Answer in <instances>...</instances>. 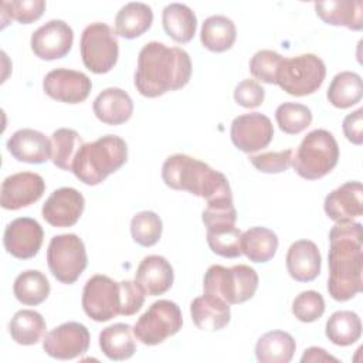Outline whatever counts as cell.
<instances>
[{
	"instance_id": "obj_16",
	"label": "cell",
	"mask_w": 363,
	"mask_h": 363,
	"mask_svg": "<svg viewBox=\"0 0 363 363\" xmlns=\"http://www.w3.org/2000/svg\"><path fill=\"white\" fill-rule=\"evenodd\" d=\"M44 231L40 223L30 217H18L7 224L3 244L9 254L18 259H28L37 255L41 248Z\"/></svg>"
},
{
	"instance_id": "obj_21",
	"label": "cell",
	"mask_w": 363,
	"mask_h": 363,
	"mask_svg": "<svg viewBox=\"0 0 363 363\" xmlns=\"http://www.w3.org/2000/svg\"><path fill=\"white\" fill-rule=\"evenodd\" d=\"M173 268L162 255L145 257L135 274V282L143 294L149 296H157L167 292L173 285Z\"/></svg>"
},
{
	"instance_id": "obj_22",
	"label": "cell",
	"mask_w": 363,
	"mask_h": 363,
	"mask_svg": "<svg viewBox=\"0 0 363 363\" xmlns=\"http://www.w3.org/2000/svg\"><path fill=\"white\" fill-rule=\"evenodd\" d=\"M322 258L318 245L311 240H298L286 252V269L292 279L311 282L320 274Z\"/></svg>"
},
{
	"instance_id": "obj_37",
	"label": "cell",
	"mask_w": 363,
	"mask_h": 363,
	"mask_svg": "<svg viewBox=\"0 0 363 363\" xmlns=\"http://www.w3.org/2000/svg\"><path fill=\"white\" fill-rule=\"evenodd\" d=\"M241 234L235 224L216 225L207 228V242L214 254L224 258H238L242 254Z\"/></svg>"
},
{
	"instance_id": "obj_38",
	"label": "cell",
	"mask_w": 363,
	"mask_h": 363,
	"mask_svg": "<svg viewBox=\"0 0 363 363\" xmlns=\"http://www.w3.org/2000/svg\"><path fill=\"white\" fill-rule=\"evenodd\" d=\"M275 119L279 129L288 135H296L305 130L312 122V112L306 105L284 102L275 111Z\"/></svg>"
},
{
	"instance_id": "obj_11",
	"label": "cell",
	"mask_w": 363,
	"mask_h": 363,
	"mask_svg": "<svg viewBox=\"0 0 363 363\" xmlns=\"http://www.w3.org/2000/svg\"><path fill=\"white\" fill-rule=\"evenodd\" d=\"M82 309L95 322H108L121 315V284L106 275L91 277L82 291Z\"/></svg>"
},
{
	"instance_id": "obj_40",
	"label": "cell",
	"mask_w": 363,
	"mask_h": 363,
	"mask_svg": "<svg viewBox=\"0 0 363 363\" xmlns=\"http://www.w3.org/2000/svg\"><path fill=\"white\" fill-rule=\"evenodd\" d=\"M284 57L272 50L257 51L250 61V72L265 84H277V71Z\"/></svg>"
},
{
	"instance_id": "obj_30",
	"label": "cell",
	"mask_w": 363,
	"mask_h": 363,
	"mask_svg": "<svg viewBox=\"0 0 363 363\" xmlns=\"http://www.w3.org/2000/svg\"><path fill=\"white\" fill-rule=\"evenodd\" d=\"M237 37L235 24L225 16H210L204 20L200 31L201 44L213 52H224L230 50Z\"/></svg>"
},
{
	"instance_id": "obj_10",
	"label": "cell",
	"mask_w": 363,
	"mask_h": 363,
	"mask_svg": "<svg viewBox=\"0 0 363 363\" xmlns=\"http://www.w3.org/2000/svg\"><path fill=\"white\" fill-rule=\"evenodd\" d=\"M182 325L183 316L177 303L169 299H159L136 320L133 335L140 343L156 346L176 335Z\"/></svg>"
},
{
	"instance_id": "obj_19",
	"label": "cell",
	"mask_w": 363,
	"mask_h": 363,
	"mask_svg": "<svg viewBox=\"0 0 363 363\" xmlns=\"http://www.w3.org/2000/svg\"><path fill=\"white\" fill-rule=\"evenodd\" d=\"M326 216L335 223L352 221L363 214V186L360 182H346L332 190L323 203Z\"/></svg>"
},
{
	"instance_id": "obj_7",
	"label": "cell",
	"mask_w": 363,
	"mask_h": 363,
	"mask_svg": "<svg viewBox=\"0 0 363 363\" xmlns=\"http://www.w3.org/2000/svg\"><path fill=\"white\" fill-rule=\"evenodd\" d=\"M325 77V62L315 54L284 57L277 71V85L289 95L305 96L318 91Z\"/></svg>"
},
{
	"instance_id": "obj_3",
	"label": "cell",
	"mask_w": 363,
	"mask_h": 363,
	"mask_svg": "<svg viewBox=\"0 0 363 363\" xmlns=\"http://www.w3.org/2000/svg\"><path fill=\"white\" fill-rule=\"evenodd\" d=\"M162 179L173 190H184L203 197L207 203L221 199H233L227 177L207 163L189 155L169 156L162 166Z\"/></svg>"
},
{
	"instance_id": "obj_2",
	"label": "cell",
	"mask_w": 363,
	"mask_h": 363,
	"mask_svg": "<svg viewBox=\"0 0 363 363\" xmlns=\"http://www.w3.org/2000/svg\"><path fill=\"white\" fill-rule=\"evenodd\" d=\"M191 77L190 55L180 47L159 41L145 44L138 57L135 86L146 98H157L183 88Z\"/></svg>"
},
{
	"instance_id": "obj_1",
	"label": "cell",
	"mask_w": 363,
	"mask_h": 363,
	"mask_svg": "<svg viewBox=\"0 0 363 363\" xmlns=\"http://www.w3.org/2000/svg\"><path fill=\"white\" fill-rule=\"evenodd\" d=\"M328 264V292L335 301H349L362 291L363 233L360 223L340 221L330 228Z\"/></svg>"
},
{
	"instance_id": "obj_45",
	"label": "cell",
	"mask_w": 363,
	"mask_h": 363,
	"mask_svg": "<svg viewBox=\"0 0 363 363\" xmlns=\"http://www.w3.org/2000/svg\"><path fill=\"white\" fill-rule=\"evenodd\" d=\"M265 89L255 79H242L234 89V99L242 108H257L264 102Z\"/></svg>"
},
{
	"instance_id": "obj_31",
	"label": "cell",
	"mask_w": 363,
	"mask_h": 363,
	"mask_svg": "<svg viewBox=\"0 0 363 363\" xmlns=\"http://www.w3.org/2000/svg\"><path fill=\"white\" fill-rule=\"evenodd\" d=\"M277 250L278 237L267 227H251L241 234V252L252 262H268Z\"/></svg>"
},
{
	"instance_id": "obj_33",
	"label": "cell",
	"mask_w": 363,
	"mask_h": 363,
	"mask_svg": "<svg viewBox=\"0 0 363 363\" xmlns=\"http://www.w3.org/2000/svg\"><path fill=\"white\" fill-rule=\"evenodd\" d=\"M13 292L16 299L23 305L35 306L48 298L50 282L41 271L27 269L18 274L14 279Z\"/></svg>"
},
{
	"instance_id": "obj_23",
	"label": "cell",
	"mask_w": 363,
	"mask_h": 363,
	"mask_svg": "<svg viewBox=\"0 0 363 363\" xmlns=\"http://www.w3.org/2000/svg\"><path fill=\"white\" fill-rule=\"evenodd\" d=\"M190 313L194 325L201 330H221L225 328L231 318L230 303L213 294H203L193 299Z\"/></svg>"
},
{
	"instance_id": "obj_24",
	"label": "cell",
	"mask_w": 363,
	"mask_h": 363,
	"mask_svg": "<svg viewBox=\"0 0 363 363\" xmlns=\"http://www.w3.org/2000/svg\"><path fill=\"white\" fill-rule=\"evenodd\" d=\"M95 116L106 125H122L133 113V102L129 94L121 88H105L92 104Z\"/></svg>"
},
{
	"instance_id": "obj_26",
	"label": "cell",
	"mask_w": 363,
	"mask_h": 363,
	"mask_svg": "<svg viewBox=\"0 0 363 363\" xmlns=\"http://www.w3.org/2000/svg\"><path fill=\"white\" fill-rule=\"evenodd\" d=\"M99 347L109 360L121 362L130 359L136 352L132 326L128 323L106 326L99 333Z\"/></svg>"
},
{
	"instance_id": "obj_32",
	"label": "cell",
	"mask_w": 363,
	"mask_h": 363,
	"mask_svg": "<svg viewBox=\"0 0 363 363\" xmlns=\"http://www.w3.org/2000/svg\"><path fill=\"white\" fill-rule=\"evenodd\" d=\"M326 96L333 106L340 109L356 105L363 96L360 75L353 71H342L336 74L328 88Z\"/></svg>"
},
{
	"instance_id": "obj_25",
	"label": "cell",
	"mask_w": 363,
	"mask_h": 363,
	"mask_svg": "<svg viewBox=\"0 0 363 363\" xmlns=\"http://www.w3.org/2000/svg\"><path fill=\"white\" fill-rule=\"evenodd\" d=\"M315 11L326 24L343 26L354 31L363 28V3L360 0L318 1Z\"/></svg>"
},
{
	"instance_id": "obj_5",
	"label": "cell",
	"mask_w": 363,
	"mask_h": 363,
	"mask_svg": "<svg viewBox=\"0 0 363 363\" xmlns=\"http://www.w3.org/2000/svg\"><path fill=\"white\" fill-rule=\"evenodd\" d=\"M339 146L335 136L326 129L311 130L292 155L295 172L306 180L326 176L337 164Z\"/></svg>"
},
{
	"instance_id": "obj_28",
	"label": "cell",
	"mask_w": 363,
	"mask_h": 363,
	"mask_svg": "<svg viewBox=\"0 0 363 363\" xmlns=\"http://www.w3.org/2000/svg\"><path fill=\"white\" fill-rule=\"evenodd\" d=\"M162 23L166 34L182 44L191 41L197 30L194 11L182 3L167 4L162 13Z\"/></svg>"
},
{
	"instance_id": "obj_29",
	"label": "cell",
	"mask_w": 363,
	"mask_h": 363,
	"mask_svg": "<svg viewBox=\"0 0 363 363\" xmlns=\"http://www.w3.org/2000/svg\"><path fill=\"white\" fill-rule=\"evenodd\" d=\"M296 350L295 339L284 330L264 333L255 345V356L261 363H288Z\"/></svg>"
},
{
	"instance_id": "obj_48",
	"label": "cell",
	"mask_w": 363,
	"mask_h": 363,
	"mask_svg": "<svg viewBox=\"0 0 363 363\" xmlns=\"http://www.w3.org/2000/svg\"><path fill=\"white\" fill-rule=\"evenodd\" d=\"M301 362L302 363H308V362H339L335 356L329 354L325 349L322 347H318V346H312V347H308L302 357H301Z\"/></svg>"
},
{
	"instance_id": "obj_35",
	"label": "cell",
	"mask_w": 363,
	"mask_h": 363,
	"mask_svg": "<svg viewBox=\"0 0 363 363\" xmlns=\"http://www.w3.org/2000/svg\"><path fill=\"white\" fill-rule=\"evenodd\" d=\"M47 325L41 313L31 309H21L10 320L9 332L11 339L23 346L35 345L45 333Z\"/></svg>"
},
{
	"instance_id": "obj_20",
	"label": "cell",
	"mask_w": 363,
	"mask_h": 363,
	"mask_svg": "<svg viewBox=\"0 0 363 363\" xmlns=\"http://www.w3.org/2000/svg\"><path fill=\"white\" fill-rule=\"evenodd\" d=\"M7 150L10 155L24 163L40 164L51 159L52 146L51 139L34 129H18L7 140Z\"/></svg>"
},
{
	"instance_id": "obj_42",
	"label": "cell",
	"mask_w": 363,
	"mask_h": 363,
	"mask_svg": "<svg viewBox=\"0 0 363 363\" xmlns=\"http://www.w3.org/2000/svg\"><path fill=\"white\" fill-rule=\"evenodd\" d=\"M45 10L44 0H18V1H3V16L9 14L11 18L21 24H30L38 20Z\"/></svg>"
},
{
	"instance_id": "obj_17",
	"label": "cell",
	"mask_w": 363,
	"mask_h": 363,
	"mask_svg": "<svg viewBox=\"0 0 363 363\" xmlns=\"http://www.w3.org/2000/svg\"><path fill=\"white\" fill-rule=\"evenodd\" d=\"M85 207L84 196L74 187L54 190L43 204V218L52 227H72L79 220Z\"/></svg>"
},
{
	"instance_id": "obj_15",
	"label": "cell",
	"mask_w": 363,
	"mask_h": 363,
	"mask_svg": "<svg viewBox=\"0 0 363 363\" xmlns=\"http://www.w3.org/2000/svg\"><path fill=\"white\" fill-rule=\"evenodd\" d=\"M74 41V31L68 23L62 20H50L38 27L30 40V45L35 57L52 61L65 57Z\"/></svg>"
},
{
	"instance_id": "obj_8",
	"label": "cell",
	"mask_w": 363,
	"mask_h": 363,
	"mask_svg": "<svg viewBox=\"0 0 363 363\" xmlns=\"http://www.w3.org/2000/svg\"><path fill=\"white\" fill-rule=\"evenodd\" d=\"M81 57L84 65L94 74L109 72L119 57L116 33L105 23H91L81 35Z\"/></svg>"
},
{
	"instance_id": "obj_27",
	"label": "cell",
	"mask_w": 363,
	"mask_h": 363,
	"mask_svg": "<svg viewBox=\"0 0 363 363\" xmlns=\"http://www.w3.org/2000/svg\"><path fill=\"white\" fill-rule=\"evenodd\" d=\"M153 21L150 6L139 1H132L121 7L115 17V33L126 40L136 38L147 31Z\"/></svg>"
},
{
	"instance_id": "obj_34",
	"label": "cell",
	"mask_w": 363,
	"mask_h": 363,
	"mask_svg": "<svg viewBox=\"0 0 363 363\" xmlns=\"http://www.w3.org/2000/svg\"><path fill=\"white\" fill-rule=\"evenodd\" d=\"M325 333L333 345L350 346L362 336V320L356 312L337 311L328 319Z\"/></svg>"
},
{
	"instance_id": "obj_18",
	"label": "cell",
	"mask_w": 363,
	"mask_h": 363,
	"mask_svg": "<svg viewBox=\"0 0 363 363\" xmlns=\"http://www.w3.org/2000/svg\"><path fill=\"white\" fill-rule=\"evenodd\" d=\"M45 190L44 179L33 172L14 173L1 183L0 204L6 210H20L38 201Z\"/></svg>"
},
{
	"instance_id": "obj_14",
	"label": "cell",
	"mask_w": 363,
	"mask_h": 363,
	"mask_svg": "<svg viewBox=\"0 0 363 363\" xmlns=\"http://www.w3.org/2000/svg\"><path fill=\"white\" fill-rule=\"evenodd\" d=\"M43 89L50 98L58 102L79 104L88 98L92 82L81 71L57 68L44 77Z\"/></svg>"
},
{
	"instance_id": "obj_6",
	"label": "cell",
	"mask_w": 363,
	"mask_h": 363,
	"mask_svg": "<svg viewBox=\"0 0 363 363\" xmlns=\"http://www.w3.org/2000/svg\"><path fill=\"white\" fill-rule=\"evenodd\" d=\"M258 288V275L254 268L238 264L230 268L211 265L204 274L203 289L224 299L230 305L251 299Z\"/></svg>"
},
{
	"instance_id": "obj_9",
	"label": "cell",
	"mask_w": 363,
	"mask_h": 363,
	"mask_svg": "<svg viewBox=\"0 0 363 363\" xmlns=\"http://www.w3.org/2000/svg\"><path fill=\"white\" fill-rule=\"evenodd\" d=\"M47 264L57 281L74 284L88 264L82 240L77 234L54 235L48 244Z\"/></svg>"
},
{
	"instance_id": "obj_43",
	"label": "cell",
	"mask_w": 363,
	"mask_h": 363,
	"mask_svg": "<svg viewBox=\"0 0 363 363\" xmlns=\"http://www.w3.org/2000/svg\"><path fill=\"white\" fill-rule=\"evenodd\" d=\"M201 220L206 228L216 227V225H225V224H235L237 211L233 203V199H221L207 203L201 214Z\"/></svg>"
},
{
	"instance_id": "obj_47",
	"label": "cell",
	"mask_w": 363,
	"mask_h": 363,
	"mask_svg": "<svg viewBox=\"0 0 363 363\" xmlns=\"http://www.w3.org/2000/svg\"><path fill=\"white\" fill-rule=\"evenodd\" d=\"M343 133L349 142L353 145H362L363 143V109L359 108L354 112L345 116L343 123Z\"/></svg>"
},
{
	"instance_id": "obj_13",
	"label": "cell",
	"mask_w": 363,
	"mask_h": 363,
	"mask_svg": "<svg viewBox=\"0 0 363 363\" xmlns=\"http://www.w3.org/2000/svg\"><path fill=\"white\" fill-rule=\"evenodd\" d=\"M230 136L233 145L238 150L254 153L271 143L274 128L268 116L259 112H251L233 119Z\"/></svg>"
},
{
	"instance_id": "obj_44",
	"label": "cell",
	"mask_w": 363,
	"mask_h": 363,
	"mask_svg": "<svg viewBox=\"0 0 363 363\" xmlns=\"http://www.w3.org/2000/svg\"><path fill=\"white\" fill-rule=\"evenodd\" d=\"M294 152L291 149L281 152H265L250 156L252 166L262 173H282L292 163Z\"/></svg>"
},
{
	"instance_id": "obj_4",
	"label": "cell",
	"mask_w": 363,
	"mask_h": 363,
	"mask_svg": "<svg viewBox=\"0 0 363 363\" xmlns=\"http://www.w3.org/2000/svg\"><path fill=\"white\" fill-rule=\"evenodd\" d=\"M126 160V142L121 136L105 135L79 147L71 172L84 184L96 186L109 174L119 170Z\"/></svg>"
},
{
	"instance_id": "obj_46",
	"label": "cell",
	"mask_w": 363,
	"mask_h": 363,
	"mask_svg": "<svg viewBox=\"0 0 363 363\" xmlns=\"http://www.w3.org/2000/svg\"><path fill=\"white\" fill-rule=\"evenodd\" d=\"M121 295H122V316H132L140 311L145 302V294L138 286L136 282L132 281H121Z\"/></svg>"
},
{
	"instance_id": "obj_41",
	"label": "cell",
	"mask_w": 363,
	"mask_h": 363,
	"mask_svg": "<svg viewBox=\"0 0 363 363\" xmlns=\"http://www.w3.org/2000/svg\"><path fill=\"white\" fill-rule=\"evenodd\" d=\"M325 312L323 296L316 291H303L292 302V313L301 322L318 320Z\"/></svg>"
},
{
	"instance_id": "obj_12",
	"label": "cell",
	"mask_w": 363,
	"mask_h": 363,
	"mask_svg": "<svg viewBox=\"0 0 363 363\" xmlns=\"http://www.w3.org/2000/svg\"><path fill=\"white\" fill-rule=\"evenodd\" d=\"M89 340L91 336L85 325L65 322L44 336L43 349L52 359L71 360L88 352Z\"/></svg>"
},
{
	"instance_id": "obj_36",
	"label": "cell",
	"mask_w": 363,
	"mask_h": 363,
	"mask_svg": "<svg viewBox=\"0 0 363 363\" xmlns=\"http://www.w3.org/2000/svg\"><path fill=\"white\" fill-rule=\"evenodd\" d=\"M85 142L79 136V133L74 129L60 128L51 135V160L52 163L62 170H72L74 159L79 150V147Z\"/></svg>"
},
{
	"instance_id": "obj_39",
	"label": "cell",
	"mask_w": 363,
	"mask_h": 363,
	"mask_svg": "<svg viewBox=\"0 0 363 363\" xmlns=\"http://www.w3.org/2000/svg\"><path fill=\"white\" fill-rule=\"evenodd\" d=\"M162 220L153 211L145 210L132 217L130 234L133 241L142 247H152L157 244L162 237Z\"/></svg>"
}]
</instances>
